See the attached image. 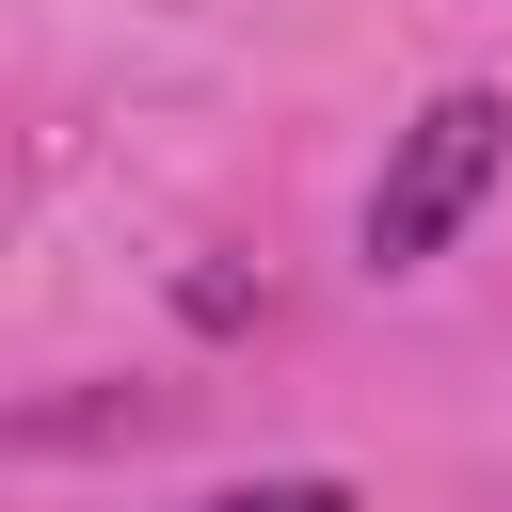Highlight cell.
Listing matches in <instances>:
<instances>
[{"label":"cell","instance_id":"6da1fadb","mask_svg":"<svg viewBox=\"0 0 512 512\" xmlns=\"http://www.w3.org/2000/svg\"><path fill=\"white\" fill-rule=\"evenodd\" d=\"M496 160H512V96H496V80L416 96V128H400L384 176H368V272H432V256L464 240V208L496 192Z\"/></svg>","mask_w":512,"mask_h":512},{"label":"cell","instance_id":"7a4b0ae2","mask_svg":"<svg viewBox=\"0 0 512 512\" xmlns=\"http://www.w3.org/2000/svg\"><path fill=\"white\" fill-rule=\"evenodd\" d=\"M192 512H352V480H336V464H272V480H224V496H192Z\"/></svg>","mask_w":512,"mask_h":512}]
</instances>
